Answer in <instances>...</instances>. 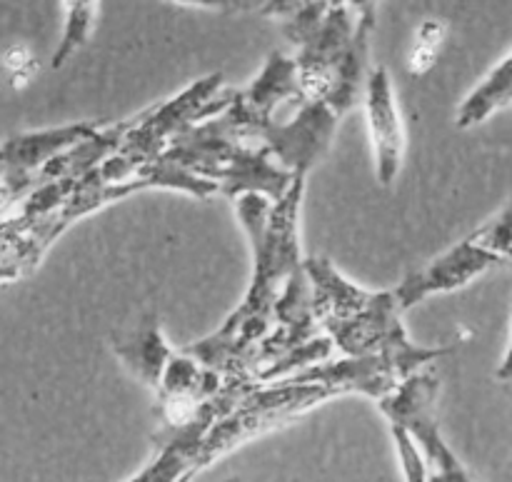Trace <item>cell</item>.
Instances as JSON below:
<instances>
[{"instance_id":"1","label":"cell","mask_w":512,"mask_h":482,"mask_svg":"<svg viewBox=\"0 0 512 482\" xmlns=\"http://www.w3.org/2000/svg\"><path fill=\"white\" fill-rule=\"evenodd\" d=\"M305 180L308 175H298L293 188L275 203L260 193H245L233 200L253 255L248 293L240 308L233 310L215 333L185 348L200 363L218 370L225 380L260 385L258 348L275 328V305L290 275L305 265L300 255V205Z\"/></svg>"},{"instance_id":"2","label":"cell","mask_w":512,"mask_h":482,"mask_svg":"<svg viewBox=\"0 0 512 482\" xmlns=\"http://www.w3.org/2000/svg\"><path fill=\"white\" fill-rule=\"evenodd\" d=\"M305 268L313 283L315 315L340 355H380L405 380L450 353L448 348H425L410 340L395 290L363 288L318 255L305 258Z\"/></svg>"},{"instance_id":"3","label":"cell","mask_w":512,"mask_h":482,"mask_svg":"<svg viewBox=\"0 0 512 482\" xmlns=\"http://www.w3.org/2000/svg\"><path fill=\"white\" fill-rule=\"evenodd\" d=\"M280 23L298 45L295 63L305 95L343 118L365 93L375 13L348 0H305Z\"/></svg>"},{"instance_id":"4","label":"cell","mask_w":512,"mask_h":482,"mask_svg":"<svg viewBox=\"0 0 512 482\" xmlns=\"http://www.w3.org/2000/svg\"><path fill=\"white\" fill-rule=\"evenodd\" d=\"M333 398H340V393L325 383L275 380V383L258 385L210 428L203 450H200V470L210 468L215 460L228 455L238 445L260 438L270 430L283 428Z\"/></svg>"},{"instance_id":"5","label":"cell","mask_w":512,"mask_h":482,"mask_svg":"<svg viewBox=\"0 0 512 482\" xmlns=\"http://www.w3.org/2000/svg\"><path fill=\"white\" fill-rule=\"evenodd\" d=\"M438 395L440 378L430 365L405 378L393 393L378 400V408L390 425H398L415 440L428 468V482H473L440 433L438 413H435Z\"/></svg>"},{"instance_id":"6","label":"cell","mask_w":512,"mask_h":482,"mask_svg":"<svg viewBox=\"0 0 512 482\" xmlns=\"http://www.w3.org/2000/svg\"><path fill=\"white\" fill-rule=\"evenodd\" d=\"M253 388H258V385L228 380V385L213 400H208L205 408L190 423L173 430H155L153 460L128 482H180L185 478H195L200 473V450H203L210 428L223 415H228Z\"/></svg>"},{"instance_id":"7","label":"cell","mask_w":512,"mask_h":482,"mask_svg":"<svg viewBox=\"0 0 512 482\" xmlns=\"http://www.w3.org/2000/svg\"><path fill=\"white\" fill-rule=\"evenodd\" d=\"M340 115L318 100H308L290 113L288 120H275L260 133L258 145L273 153V158L293 175H310L318 160L328 153L338 130Z\"/></svg>"},{"instance_id":"8","label":"cell","mask_w":512,"mask_h":482,"mask_svg":"<svg viewBox=\"0 0 512 482\" xmlns=\"http://www.w3.org/2000/svg\"><path fill=\"white\" fill-rule=\"evenodd\" d=\"M100 123H70L60 128L33 130V133H18L5 140L3 145V205L5 210L15 208L25 195L30 193V183L35 175L78 145L80 140L90 138Z\"/></svg>"},{"instance_id":"9","label":"cell","mask_w":512,"mask_h":482,"mask_svg":"<svg viewBox=\"0 0 512 482\" xmlns=\"http://www.w3.org/2000/svg\"><path fill=\"white\" fill-rule=\"evenodd\" d=\"M498 265L505 263L468 235L465 240L455 243L453 248L440 253L438 258L430 260L425 268L405 275L403 283L393 290L400 300V308L410 310L415 305L425 303V300L435 298V295H448L455 293V290L468 288L473 280H478L480 275L498 268Z\"/></svg>"},{"instance_id":"10","label":"cell","mask_w":512,"mask_h":482,"mask_svg":"<svg viewBox=\"0 0 512 482\" xmlns=\"http://www.w3.org/2000/svg\"><path fill=\"white\" fill-rule=\"evenodd\" d=\"M365 120H368L370 148H373L375 180L383 188L398 180L405 158V128L393 78L385 65H373L363 93Z\"/></svg>"},{"instance_id":"11","label":"cell","mask_w":512,"mask_h":482,"mask_svg":"<svg viewBox=\"0 0 512 482\" xmlns=\"http://www.w3.org/2000/svg\"><path fill=\"white\" fill-rule=\"evenodd\" d=\"M225 385L228 380L218 370L203 365L188 350H175L165 368L163 383L155 390L158 430H173L190 423Z\"/></svg>"},{"instance_id":"12","label":"cell","mask_w":512,"mask_h":482,"mask_svg":"<svg viewBox=\"0 0 512 482\" xmlns=\"http://www.w3.org/2000/svg\"><path fill=\"white\" fill-rule=\"evenodd\" d=\"M110 348H113L115 358L123 363V368L153 393L163 383L165 368L175 355V348L168 343L163 328H160V320L153 313L143 315L133 328L118 330Z\"/></svg>"},{"instance_id":"13","label":"cell","mask_w":512,"mask_h":482,"mask_svg":"<svg viewBox=\"0 0 512 482\" xmlns=\"http://www.w3.org/2000/svg\"><path fill=\"white\" fill-rule=\"evenodd\" d=\"M512 105V53L505 55L455 110V125L460 130L478 128L493 115L503 113Z\"/></svg>"},{"instance_id":"14","label":"cell","mask_w":512,"mask_h":482,"mask_svg":"<svg viewBox=\"0 0 512 482\" xmlns=\"http://www.w3.org/2000/svg\"><path fill=\"white\" fill-rule=\"evenodd\" d=\"M98 10L100 0H65L63 35H60V43L55 48L53 60H50L55 70L63 68L80 48L88 45L95 23H98Z\"/></svg>"},{"instance_id":"15","label":"cell","mask_w":512,"mask_h":482,"mask_svg":"<svg viewBox=\"0 0 512 482\" xmlns=\"http://www.w3.org/2000/svg\"><path fill=\"white\" fill-rule=\"evenodd\" d=\"M445 33H448V25L445 20L428 18L418 28V35L413 40V48L408 55V70L410 75H425L428 70H433V65L438 63L440 50H443Z\"/></svg>"},{"instance_id":"16","label":"cell","mask_w":512,"mask_h":482,"mask_svg":"<svg viewBox=\"0 0 512 482\" xmlns=\"http://www.w3.org/2000/svg\"><path fill=\"white\" fill-rule=\"evenodd\" d=\"M470 238L478 245H483L485 250L498 255L505 265L512 263V200L500 210L498 215L488 220L485 225H480L475 233H470Z\"/></svg>"},{"instance_id":"17","label":"cell","mask_w":512,"mask_h":482,"mask_svg":"<svg viewBox=\"0 0 512 482\" xmlns=\"http://www.w3.org/2000/svg\"><path fill=\"white\" fill-rule=\"evenodd\" d=\"M390 433H393L395 450H398L400 465H403L405 482H428V468H425L423 453L415 445V440L398 425H390Z\"/></svg>"},{"instance_id":"18","label":"cell","mask_w":512,"mask_h":482,"mask_svg":"<svg viewBox=\"0 0 512 482\" xmlns=\"http://www.w3.org/2000/svg\"><path fill=\"white\" fill-rule=\"evenodd\" d=\"M5 73H8L10 85L15 90L25 88V85L33 83V78L38 75V60L30 53L25 45H13V48L5 50Z\"/></svg>"},{"instance_id":"19","label":"cell","mask_w":512,"mask_h":482,"mask_svg":"<svg viewBox=\"0 0 512 482\" xmlns=\"http://www.w3.org/2000/svg\"><path fill=\"white\" fill-rule=\"evenodd\" d=\"M180 8L210 10V13H250V10H263L268 0H168Z\"/></svg>"},{"instance_id":"20","label":"cell","mask_w":512,"mask_h":482,"mask_svg":"<svg viewBox=\"0 0 512 482\" xmlns=\"http://www.w3.org/2000/svg\"><path fill=\"white\" fill-rule=\"evenodd\" d=\"M498 380L500 383H508V380H512V335H510V343H508V350H505V358L503 363H500L498 368Z\"/></svg>"},{"instance_id":"21","label":"cell","mask_w":512,"mask_h":482,"mask_svg":"<svg viewBox=\"0 0 512 482\" xmlns=\"http://www.w3.org/2000/svg\"><path fill=\"white\" fill-rule=\"evenodd\" d=\"M503 388H505V393H508L510 398H512V380H508V383H503Z\"/></svg>"},{"instance_id":"22","label":"cell","mask_w":512,"mask_h":482,"mask_svg":"<svg viewBox=\"0 0 512 482\" xmlns=\"http://www.w3.org/2000/svg\"><path fill=\"white\" fill-rule=\"evenodd\" d=\"M225 482H240V480H235V478H230V480H225Z\"/></svg>"}]
</instances>
